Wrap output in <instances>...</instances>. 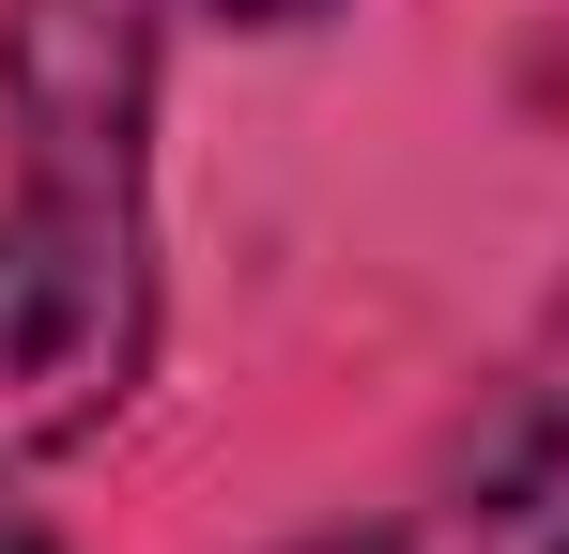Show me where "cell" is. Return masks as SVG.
<instances>
[{
  "mask_svg": "<svg viewBox=\"0 0 569 554\" xmlns=\"http://www.w3.org/2000/svg\"><path fill=\"white\" fill-rule=\"evenodd\" d=\"M16 200H0V477L93 447L154 369V0H16Z\"/></svg>",
  "mask_w": 569,
  "mask_h": 554,
  "instance_id": "6da1fadb",
  "label": "cell"
},
{
  "mask_svg": "<svg viewBox=\"0 0 569 554\" xmlns=\"http://www.w3.org/2000/svg\"><path fill=\"white\" fill-rule=\"evenodd\" d=\"M292 554H569V400H508L416 493H385L370 524H323Z\"/></svg>",
  "mask_w": 569,
  "mask_h": 554,
  "instance_id": "7a4b0ae2",
  "label": "cell"
},
{
  "mask_svg": "<svg viewBox=\"0 0 569 554\" xmlns=\"http://www.w3.org/2000/svg\"><path fill=\"white\" fill-rule=\"evenodd\" d=\"M200 16H247V31H292V16H323V0H200Z\"/></svg>",
  "mask_w": 569,
  "mask_h": 554,
  "instance_id": "3957f363",
  "label": "cell"
}]
</instances>
